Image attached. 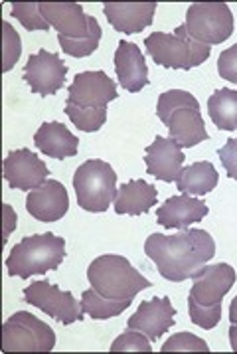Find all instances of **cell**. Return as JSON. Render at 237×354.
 I'll return each instance as SVG.
<instances>
[{"label":"cell","mask_w":237,"mask_h":354,"mask_svg":"<svg viewBox=\"0 0 237 354\" xmlns=\"http://www.w3.org/2000/svg\"><path fill=\"white\" fill-rule=\"evenodd\" d=\"M218 71L223 80L237 84V44L229 46L227 50H223L218 59Z\"/></svg>","instance_id":"cell-33"},{"label":"cell","mask_w":237,"mask_h":354,"mask_svg":"<svg viewBox=\"0 0 237 354\" xmlns=\"http://www.w3.org/2000/svg\"><path fill=\"white\" fill-rule=\"evenodd\" d=\"M208 216V206L200 198H192L190 194H178L168 198L158 210H156V222L158 226L170 227V230H184L192 224L202 222Z\"/></svg>","instance_id":"cell-19"},{"label":"cell","mask_w":237,"mask_h":354,"mask_svg":"<svg viewBox=\"0 0 237 354\" xmlns=\"http://www.w3.org/2000/svg\"><path fill=\"white\" fill-rule=\"evenodd\" d=\"M54 346V328L32 313H15L2 325V353H52Z\"/></svg>","instance_id":"cell-7"},{"label":"cell","mask_w":237,"mask_h":354,"mask_svg":"<svg viewBox=\"0 0 237 354\" xmlns=\"http://www.w3.org/2000/svg\"><path fill=\"white\" fill-rule=\"evenodd\" d=\"M218 155L222 158V165L227 172V176L237 180V137L227 139L225 145L218 151Z\"/></svg>","instance_id":"cell-34"},{"label":"cell","mask_w":237,"mask_h":354,"mask_svg":"<svg viewBox=\"0 0 237 354\" xmlns=\"http://www.w3.org/2000/svg\"><path fill=\"white\" fill-rule=\"evenodd\" d=\"M192 279L190 299L200 305H220L236 283V270L229 263L204 266Z\"/></svg>","instance_id":"cell-13"},{"label":"cell","mask_w":237,"mask_h":354,"mask_svg":"<svg viewBox=\"0 0 237 354\" xmlns=\"http://www.w3.org/2000/svg\"><path fill=\"white\" fill-rule=\"evenodd\" d=\"M2 30H4V36H2V46H4L2 70L10 71L22 54V40H20V34L12 28L10 22H2Z\"/></svg>","instance_id":"cell-32"},{"label":"cell","mask_w":237,"mask_h":354,"mask_svg":"<svg viewBox=\"0 0 237 354\" xmlns=\"http://www.w3.org/2000/svg\"><path fill=\"white\" fill-rule=\"evenodd\" d=\"M188 311H190V319L196 326L200 328H214L222 321V303L220 305H200L194 299L188 297Z\"/></svg>","instance_id":"cell-29"},{"label":"cell","mask_w":237,"mask_h":354,"mask_svg":"<svg viewBox=\"0 0 237 354\" xmlns=\"http://www.w3.org/2000/svg\"><path fill=\"white\" fill-rule=\"evenodd\" d=\"M218 180H220V174H218L216 167L208 160H204V162H194V165L182 169L176 186L184 194H200L202 196V194L211 192L218 186Z\"/></svg>","instance_id":"cell-23"},{"label":"cell","mask_w":237,"mask_h":354,"mask_svg":"<svg viewBox=\"0 0 237 354\" xmlns=\"http://www.w3.org/2000/svg\"><path fill=\"white\" fill-rule=\"evenodd\" d=\"M12 16L16 20H20V24L26 30H48L50 22L44 18L42 10H40V2H16L12 6Z\"/></svg>","instance_id":"cell-28"},{"label":"cell","mask_w":237,"mask_h":354,"mask_svg":"<svg viewBox=\"0 0 237 354\" xmlns=\"http://www.w3.org/2000/svg\"><path fill=\"white\" fill-rule=\"evenodd\" d=\"M87 279L95 291L111 299H135L142 289L151 287V281L126 257L113 254L95 257L87 270Z\"/></svg>","instance_id":"cell-4"},{"label":"cell","mask_w":237,"mask_h":354,"mask_svg":"<svg viewBox=\"0 0 237 354\" xmlns=\"http://www.w3.org/2000/svg\"><path fill=\"white\" fill-rule=\"evenodd\" d=\"M66 115L79 131L95 133L107 121V107H75L66 105Z\"/></svg>","instance_id":"cell-27"},{"label":"cell","mask_w":237,"mask_h":354,"mask_svg":"<svg viewBox=\"0 0 237 354\" xmlns=\"http://www.w3.org/2000/svg\"><path fill=\"white\" fill-rule=\"evenodd\" d=\"M229 321L231 325H237V297L231 301V307H229Z\"/></svg>","instance_id":"cell-37"},{"label":"cell","mask_w":237,"mask_h":354,"mask_svg":"<svg viewBox=\"0 0 237 354\" xmlns=\"http://www.w3.org/2000/svg\"><path fill=\"white\" fill-rule=\"evenodd\" d=\"M24 301L44 311L48 317L59 321L61 325H71L75 321H84L82 303L71 295L70 291H61L56 285L48 281H34L24 289Z\"/></svg>","instance_id":"cell-9"},{"label":"cell","mask_w":237,"mask_h":354,"mask_svg":"<svg viewBox=\"0 0 237 354\" xmlns=\"http://www.w3.org/2000/svg\"><path fill=\"white\" fill-rule=\"evenodd\" d=\"M101 36H103V30L99 26L97 18L95 16H89V34L84 38H77V40H70V38H57L61 50L73 57H85L91 56L95 50H97L99 42H101Z\"/></svg>","instance_id":"cell-26"},{"label":"cell","mask_w":237,"mask_h":354,"mask_svg":"<svg viewBox=\"0 0 237 354\" xmlns=\"http://www.w3.org/2000/svg\"><path fill=\"white\" fill-rule=\"evenodd\" d=\"M4 218H6V230H4V238H8V234L12 232V227L16 226V214L12 212V208L8 204H4Z\"/></svg>","instance_id":"cell-35"},{"label":"cell","mask_w":237,"mask_h":354,"mask_svg":"<svg viewBox=\"0 0 237 354\" xmlns=\"http://www.w3.org/2000/svg\"><path fill=\"white\" fill-rule=\"evenodd\" d=\"M156 206V188L144 180H129L117 190L115 212L140 216Z\"/></svg>","instance_id":"cell-22"},{"label":"cell","mask_w":237,"mask_h":354,"mask_svg":"<svg viewBox=\"0 0 237 354\" xmlns=\"http://www.w3.org/2000/svg\"><path fill=\"white\" fill-rule=\"evenodd\" d=\"M66 75L68 66L64 64V59L48 50L32 54L24 68V82L28 84L32 93L44 97L57 93L66 84Z\"/></svg>","instance_id":"cell-10"},{"label":"cell","mask_w":237,"mask_h":354,"mask_svg":"<svg viewBox=\"0 0 237 354\" xmlns=\"http://www.w3.org/2000/svg\"><path fill=\"white\" fill-rule=\"evenodd\" d=\"M144 252L158 273L168 281H186L216 254V241L206 230L184 227L174 236L153 234L144 241Z\"/></svg>","instance_id":"cell-1"},{"label":"cell","mask_w":237,"mask_h":354,"mask_svg":"<svg viewBox=\"0 0 237 354\" xmlns=\"http://www.w3.org/2000/svg\"><path fill=\"white\" fill-rule=\"evenodd\" d=\"M34 142L40 149V153L59 160L75 156L79 151V139L59 121L42 123V127L34 135Z\"/></svg>","instance_id":"cell-21"},{"label":"cell","mask_w":237,"mask_h":354,"mask_svg":"<svg viewBox=\"0 0 237 354\" xmlns=\"http://www.w3.org/2000/svg\"><path fill=\"white\" fill-rule=\"evenodd\" d=\"M182 26L196 42L216 46L234 34V15L225 2H196L188 8Z\"/></svg>","instance_id":"cell-8"},{"label":"cell","mask_w":237,"mask_h":354,"mask_svg":"<svg viewBox=\"0 0 237 354\" xmlns=\"http://www.w3.org/2000/svg\"><path fill=\"white\" fill-rule=\"evenodd\" d=\"M158 119L168 127L170 139L178 147H196L208 141L204 117L200 113V101L190 91L170 89L158 97L156 105Z\"/></svg>","instance_id":"cell-2"},{"label":"cell","mask_w":237,"mask_h":354,"mask_svg":"<svg viewBox=\"0 0 237 354\" xmlns=\"http://www.w3.org/2000/svg\"><path fill=\"white\" fill-rule=\"evenodd\" d=\"M229 342H231V348L237 353V325L229 326Z\"/></svg>","instance_id":"cell-36"},{"label":"cell","mask_w":237,"mask_h":354,"mask_svg":"<svg viewBox=\"0 0 237 354\" xmlns=\"http://www.w3.org/2000/svg\"><path fill=\"white\" fill-rule=\"evenodd\" d=\"M117 95V84L105 71H82L68 87V105L107 107Z\"/></svg>","instance_id":"cell-11"},{"label":"cell","mask_w":237,"mask_h":354,"mask_svg":"<svg viewBox=\"0 0 237 354\" xmlns=\"http://www.w3.org/2000/svg\"><path fill=\"white\" fill-rule=\"evenodd\" d=\"M146 172L156 176L158 180L174 183L178 180L184 165V153L182 149L172 141L170 137H156L151 147H146Z\"/></svg>","instance_id":"cell-17"},{"label":"cell","mask_w":237,"mask_h":354,"mask_svg":"<svg viewBox=\"0 0 237 354\" xmlns=\"http://www.w3.org/2000/svg\"><path fill=\"white\" fill-rule=\"evenodd\" d=\"M176 309L172 307L168 297H154L151 301H142L137 313L129 319V328L144 333L151 342L158 340L162 335L174 326Z\"/></svg>","instance_id":"cell-14"},{"label":"cell","mask_w":237,"mask_h":354,"mask_svg":"<svg viewBox=\"0 0 237 354\" xmlns=\"http://www.w3.org/2000/svg\"><path fill=\"white\" fill-rule=\"evenodd\" d=\"M26 210L40 222H57L70 210V198L66 186L48 178L40 188L32 190L26 198Z\"/></svg>","instance_id":"cell-15"},{"label":"cell","mask_w":237,"mask_h":354,"mask_svg":"<svg viewBox=\"0 0 237 354\" xmlns=\"http://www.w3.org/2000/svg\"><path fill=\"white\" fill-rule=\"evenodd\" d=\"M66 257V241L59 236L34 234L18 241L6 257V270L12 277L28 279L32 275H42L57 270Z\"/></svg>","instance_id":"cell-3"},{"label":"cell","mask_w":237,"mask_h":354,"mask_svg":"<svg viewBox=\"0 0 237 354\" xmlns=\"http://www.w3.org/2000/svg\"><path fill=\"white\" fill-rule=\"evenodd\" d=\"M103 12L117 32L139 34L153 24L156 2H105Z\"/></svg>","instance_id":"cell-18"},{"label":"cell","mask_w":237,"mask_h":354,"mask_svg":"<svg viewBox=\"0 0 237 354\" xmlns=\"http://www.w3.org/2000/svg\"><path fill=\"white\" fill-rule=\"evenodd\" d=\"M206 340L196 337L192 333H178L162 344L160 353H208Z\"/></svg>","instance_id":"cell-30"},{"label":"cell","mask_w":237,"mask_h":354,"mask_svg":"<svg viewBox=\"0 0 237 354\" xmlns=\"http://www.w3.org/2000/svg\"><path fill=\"white\" fill-rule=\"evenodd\" d=\"M115 71L119 84L131 93H139L149 85V68L137 44L121 40L115 52Z\"/></svg>","instance_id":"cell-20"},{"label":"cell","mask_w":237,"mask_h":354,"mask_svg":"<svg viewBox=\"0 0 237 354\" xmlns=\"http://www.w3.org/2000/svg\"><path fill=\"white\" fill-rule=\"evenodd\" d=\"M77 204L87 212H105L117 196V174L111 165L91 158L73 174Z\"/></svg>","instance_id":"cell-6"},{"label":"cell","mask_w":237,"mask_h":354,"mask_svg":"<svg viewBox=\"0 0 237 354\" xmlns=\"http://www.w3.org/2000/svg\"><path fill=\"white\" fill-rule=\"evenodd\" d=\"M146 52L154 62L170 70H192L209 57V46L192 40L184 26H178L174 34L154 32L144 40Z\"/></svg>","instance_id":"cell-5"},{"label":"cell","mask_w":237,"mask_h":354,"mask_svg":"<svg viewBox=\"0 0 237 354\" xmlns=\"http://www.w3.org/2000/svg\"><path fill=\"white\" fill-rule=\"evenodd\" d=\"M111 353H153V346L144 333L129 328L113 342Z\"/></svg>","instance_id":"cell-31"},{"label":"cell","mask_w":237,"mask_h":354,"mask_svg":"<svg viewBox=\"0 0 237 354\" xmlns=\"http://www.w3.org/2000/svg\"><path fill=\"white\" fill-rule=\"evenodd\" d=\"M208 113L214 125L222 131H237V91L222 87L208 100Z\"/></svg>","instance_id":"cell-24"},{"label":"cell","mask_w":237,"mask_h":354,"mask_svg":"<svg viewBox=\"0 0 237 354\" xmlns=\"http://www.w3.org/2000/svg\"><path fill=\"white\" fill-rule=\"evenodd\" d=\"M133 299H111L101 295L95 289H87L82 293V309L93 319H111L131 307Z\"/></svg>","instance_id":"cell-25"},{"label":"cell","mask_w":237,"mask_h":354,"mask_svg":"<svg viewBox=\"0 0 237 354\" xmlns=\"http://www.w3.org/2000/svg\"><path fill=\"white\" fill-rule=\"evenodd\" d=\"M50 170L30 149H18L4 158V178L10 188L32 192L48 180Z\"/></svg>","instance_id":"cell-12"},{"label":"cell","mask_w":237,"mask_h":354,"mask_svg":"<svg viewBox=\"0 0 237 354\" xmlns=\"http://www.w3.org/2000/svg\"><path fill=\"white\" fill-rule=\"evenodd\" d=\"M40 10L61 38L77 40L89 34V16L75 2H40Z\"/></svg>","instance_id":"cell-16"}]
</instances>
